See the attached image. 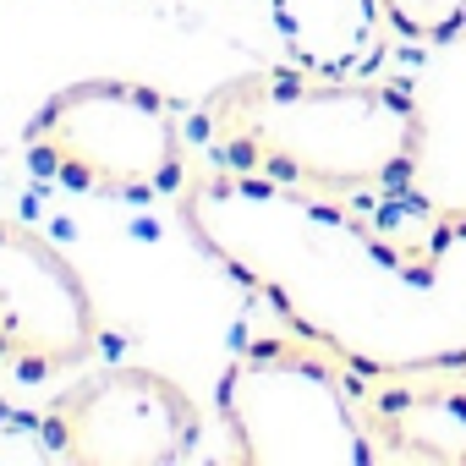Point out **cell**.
Here are the masks:
<instances>
[{"mask_svg":"<svg viewBox=\"0 0 466 466\" xmlns=\"http://www.w3.org/2000/svg\"><path fill=\"white\" fill-rule=\"evenodd\" d=\"M176 214L203 258L351 373H466V208L411 187L313 198L208 165Z\"/></svg>","mask_w":466,"mask_h":466,"instance_id":"obj_1","label":"cell"},{"mask_svg":"<svg viewBox=\"0 0 466 466\" xmlns=\"http://www.w3.org/2000/svg\"><path fill=\"white\" fill-rule=\"evenodd\" d=\"M187 132L208 165L313 198L406 192L428 137L406 83L302 61L225 77L192 105Z\"/></svg>","mask_w":466,"mask_h":466,"instance_id":"obj_2","label":"cell"},{"mask_svg":"<svg viewBox=\"0 0 466 466\" xmlns=\"http://www.w3.org/2000/svg\"><path fill=\"white\" fill-rule=\"evenodd\" d=\"M230 455L248 466H373L384 461L362 379L297 329L248 340L214 384Z\"/></svg>","mask_w":466,"mask_h":466,"instance_id":"obj_3","label":"cell"},{"mask_svg":"<svg viewBox=\"0 0 466 466\" xmlns=\"http://www.w3.org/2000/svg\"><path fill=\"white\" fill-rule=\"evenodd\" d=\"M28 165L77 198L148 203L187 181V121L170 94L137 77L61 83L23 132Z\"/></svg>","mask_w":466,"mask_h":466,"instance_id":"obj_4","label":"cell"},{"mask_svg":"<svg viewBox=\"0 0 466 466\" xmlns=\"http://www.w3.org/2000/svg\"><path fill=\"white\" fill-rule=\"evenodd\" d=\"M56 466H176L198 455V400L159 368L110 362L72 373L45 406Z\"/></svg>","mask_w":466,"mask_h":466,"instance_id":"obj_5","label":"cell"},{"mask_svg":"<svg viewBox=\"0 0 466 466\" xmlns=\"http://www.w3.org/2000/svg\"><path fill=\"white\" fill-rule=\"evenodd\" d=\"M99 351V308L77 264L0 214V384H50Z\"/></svg>","mask_w":466,"mask_h":466,"instance_id":"obj_6","label":"cell"},{"mask_svg":"<svg viewBox=\"0 0 466 466\" xmlns=\"http://www.w3.org/2000/svg\"><path fill=\"white\" fill-rule=\"evenodd\" d=\"M362 417L384 461L466 466V373L362 379Z\"/></svg>","mask_w":466,"mask_h":466,"instance_id":"obj_7","label":"cell"},{"mask_svg":"<svg viewBox=\"0 0 466 466\" xmlns=\"http://www.w3.org/2000/svg\"><path fill=\"white\" fill-rule=\"evenodd\" d=\"M269 17L291 61L319 72L379 66V0H269Z\"/></svg>","mask_w":466,"mask_h":466,"instance_id":"obj_8","label":"cell"},{"mask_svg":"<svg viewBox=\"0 0 466 466\" xmlns=\"http://www.w3.org/2000/svg\"><path fill=\"white\" fill-rule=\"evenodd\" d=\"M384 23L411 45H450L466 28V0H379Z\"/></svg>","mask_w":466,"mask_h":466,"instance_id":"obj_9","label":"cell"}]
</instances>
